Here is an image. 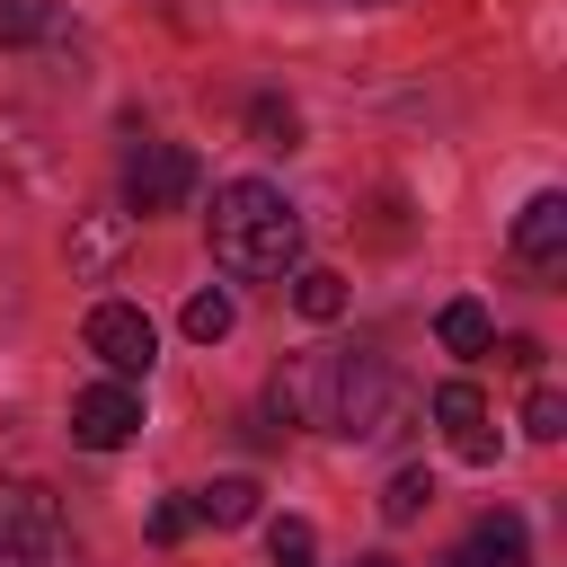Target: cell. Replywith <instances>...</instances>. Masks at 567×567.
Masks as SVG:
<instances>
[{
  "label": "cell",
  "instance_id": "cell-1",
  "mask_svg": "<svg viewBox=\"0 0 567 567\" xmlns=\"http://www.w3.org/2000/svg\"><path fill=\"white\" fill-rule=\"evenodd\" d=\"M204 230H213V257H221L230 275H292V266H301V213H292L284 186H266V177L213 186Z\"/></svg>",
  "mask_w": 567,
  "mask_h": 567
},
{
  "label": "cell",
  "instance_id": "cell-2",
  "mask_svg": "<svg viewBox=\"0 0 567 567\" xmlns=\"http://www.w3.org/2000/svg\"><path fill=\"white\" fill-rule=\"evenodd\" d=\"M328 434H399V381L363 346H328Z\"/></svg>",
  "mask_w": 567,
  "mask_h": 567
},
{
  "label": "cell",
  "instance_id": "cell-3",
  "mask_svg": "<svg viewBox=\"0 0 567 567\" xmlns=\"http://www.w3.org/2000/svg\"><path fill=\"white\" fill-rule=\"evenodd\" d=\"M80 346L115 372V381H133V372H151V354H159V328L133 310V301H97L89 310V328H80Z\"/></svg>",
  "mask_w": 567,
  "mask_h": 567
},
{
  "label": "cell",
  "instance_id": "cell-4",
  "mask_svg": "<svg viewBox=\"0 0 567 567\" xmlns=\"http://www.w3.org/2000/svg\"><path fill=\"white\" fill-rule=\"evenodd\" d=\"M186 186H195V151H177V142H142V151L124 159V213H133V221L168 213Z\"/></svg>",
  "mask_w": 567,
  "mask_h": 567
},
{
  "label": "cell",
  "instance_id": "cell-5",
  "mask_svg": "<svg viewBox=\"0 0 567 567\" xmlns=\"http://www.w3.org/2000/svg\"><path fill=\"white\" fill-rule=\"evenodd\" d=\"M133 434H142V399H133V381H89V390L71 399V443L115 452V443H133Z\"/></svg>",
  "mask_w": 567,
  "mask_h": 567
},
{
  "label": "cell",
  "instance_id": "cell-6",
  "mask_svg": "<svg viewBox=\"0 0 567 567\" xmlns=\"http://www.w3.org/2000/svg\"><path fill=\"white\" fill-rule=\"evenodd\" d=\"M53 532H71L62 505H53V487H35V478H0V558L27 549V540H53Z\"/></svg>",
  "mask_w": 567,
  "mask_h": 567
},
{
  "label": "cell",
  "instance_id": "cell-7",
  "mask_svg": "<svg viewBox=\"0 0 567 567\" xmlns=\"http://www.w3.org/2000/svg\"><path fill=\"white\" fill-rule=\"evenodd\" d=\"M443 567H532V540H523V514H478L452 549H443Z\"/></svg>",
  "mask_w": 567,
  "mask_h": 567
},
{
  "label": "cell",
  "instance_id": "cell-8",
  "mask_svg": "<svg viewBox=\"0 0 567 567\" xmlns=\"http://www.w3.org/2000/svg\"><path fill=\"white\" fill-rule=\"evenodd\" d=\"M514 257L540 266V275L567 257V195H532V204L514 213Z\"/></svg>",
  "mask_w": 567,
  "mask_h": 567
},
{
  "label": "cell",
  "instance_id": "cell-9",
  "mask_svg": "<svg viewBox=\"0 0 567 567\" xmlns=\"http://www.w3.org/2000/svg\"><path fill=\"white\" fill-rule=\"evenodd\" d=\"M275 408L292 425H328V346H310V354H292L275 372Z\"/></svg>",
  "mask_w": 567,
  "mask_h": 567
},
{
  "label": "cell",
  "instance_id": "cell-10",
  "mask_svg": "<svg viewBox=\"0 0 567 567\" xmlns=\"http://www.w3.org/2000/svg\"><path fill=\"white\" fill-rule=\"evenodd\" d=\"M434 416L452 425V452H461L470 470H487V461H496V434H487V408H478V390H470V381H443V390H434Z\"/></svg>",
  "mask_w": 567,
  "mask_h": 567
},
{
  "label": "cell",
  "instance_id": "cell-11",
  "mask_svg": "<svg viewBox=\"0 0 567 567\" xmlns=\"http://www.w3.org/2000/svg\"><path fill=\"white\" fill-rule=\"evenodd\" d=\"M124 248H133V213H80L71 221V266L80 275H106Z\"/></svg>",
  "mask_w": 567,
  "mask_h": 567
},
{
  "label": "cell",
  "instance_id": "cell-12",
  "mask_svg": "<svg viewBox=\"0 0 567 567\" xmlns=\"http://www.w3.org/2000/svg\"><path fill=\"white\" fill-rule=\"evenodd\" d=\"M434 337H443L452 354H487V346H496V319H487L478 301H443V310H434Z\"/></svg>",
  "mask_w": 567,
  "mask_h": 567
},
{
  "label": "cell",
  "instance_id": "cell-13",
  "mask_svg": "<svg viewBox=\"0 0 567 567\" xmlns=\"http://www.w3.org/2000/svg\"><path fill=\"white\" fill-rule=\"evenodd\" d=\"M292 310H301V319H337V310H346V275H337V266H301V275H292Z\"/></svg>",
  "mask_w": 567,
  "mask_h": 567
},
{
  "label": "cell",
  "instance_id": "cell-14",
  "mask_svg": "<svg viewBox=\"0 0 567 567\" xmlns=\"http://www.w3.org/2000/svg\"><path fill=\"white\" fill-rule=\"evenodd\" d=\"M257 514V478H213L195 487V523H248Z\"/></svg>",
  "mask_w": 567,
  "mask_h": 567
},
{
  "label": "cell",
  "instance_id": "cell-15",
  "mask_svg": "<svg viewBox=\"0 0 567 567\" xmlns=\"http://www.w3.org/2000/svg\"><path fill=\"white\" fill-rule=\"evenodd\" d=\"M425 505H434V470H416V461H408V470L381 487V514H390V523H416Z\"/></svg>",
  "mask_w": 567,
  "mask_h": 567
},
{
  "label": "cell",
  "instance_id": "cell-16",
  "mask_svg": "<svg viewBox=\"0 0 567 567\" xmlns=\"http://www.w3.org/2000/svg\"><path fill=\"white\" fill-rule=\"evenodd\" d=\"M266 558H275V567H310V558H319V532H310L301 514H275V523H266Z\"/></svg>",
  "mask_w": 567,
  "mask_h": 567
},
{
  "label": "cell",
  "instance_id": "cell-17",
  "mask_svg": "<svg viewBox=\"0 0 567 567\" xmlns=\"http://www.w3.org/2000/svg\"><path fill=\"white\" fill-rule=\"evenodd\" d=\"M248 133H257L266 151H292V142H301V115H292L284 97H248Z\"/></svg>",
  "mask_w": 567,
  "mask_h": 567
},
{
  "label": "cell",
  "instance_id": "cell-18",
  "mask_svg": "<svg viewBox=\"0 0 567 567\" xmlns=\"http://www.w3.org/2000/svg\"><path fill=\"white\" fill-rule=\"evenodd\" d=\"M230 319H239V310H230V292H195V301H186V337H195V346H221V337H230Z\"/></svg>",
  "mask_w": 567,
  "mask_h": 567
},
{
  "label": "cell",
  "instance_id": "cell-19",
  "mask_svg": "<svg viewBox=\"0 0 567 567\" xmlns=\"http://www.w3.org/2000/svg\"><path fill=\"white\" fill-rule=\"evenodd\" d=\"M523 434H532V443H558V434H567V399H558V390H532V399H523Z\"/></svg>",
  "mask_w": 567,
  "mask_h": 567
},
{
  "label": "cell",
  "instance_id": "cell-20",
  "mask_svg": "<svg viewBox=\"0 0 567 567\" xmlns=\"http://www.w3.org/2000/svg\"><path fill=\"white\" fill-rule=\"evenodd\" d=\"M0 567H80V540H71V532H53V540H27V549H9Z\"/></svg>",
  "mask_w": 567,
  "mask_h": 567
},
{
  "label": "cell",
  "instance_id": "cell-21",
  "mask_svg": "<svg viewBox=\"0 0 567 567\" xmlns=\"http://www.w3.org/2000/svg\"><path fill=\"white\" fill-rule=\"evenodd\" d=\"M27 35H44V9L35 0H0V44H27Z\"/></svg>",
  "mask_w": 567,
  "mask_h": 567
},
{
  "label": "cell",
  "instance_id": "cell-22",
  "mask_svg": "<svg viewBox=\"0 0 567 567\" xmlns=\"http://www.w3.org/2000/svg\"><path fill=\"white\" fill-rule=\"evenodd\" d=\"M186 523H195V505H151V540H159V549L186 540Z\"/></svg>",
  "mask_w": 567,
  "mask_h": 567
},
{
  "label": "cell",
  "instance_id": "cell-23",
  "mask_svg": "<svg viewBox=\"0 0 567 567\" xmlns=\"http://www.w3.org/2000/svg\"><path fill=\"white\" fill-rule=\"evenodd\" d=\"M496 354H505V363H514V372H540V337H505V346H496Z\"/></svg>",
  "mask_w": 567,
  "mask_h": 567
},
{
  "label": "cell",
  "instance_id": "cell-24",
  "mask_svg": "<svg viewBox=\"0 0 567 567\" xmlns=\"http://www.w3.org/2000/svg\"><path fill=\"white\" fill-rule=\"evenodd\" d=\"M354 567H399V558H390V549H372V558H354Z\"/></svg>",
  "mask_w": 567,
  "mask_h": 567
}]
</instances>
